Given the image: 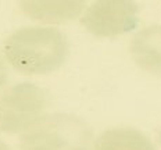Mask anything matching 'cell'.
Listing matches in <instances>:
<instances>
[{"instance_id": "cell-1", "label": "cell", "mask_w": 161, "mask_h": 150, "mask_svg": "<svg viewBox=\"0 0 161 150\" xmlns=\"http://www.w3.org/2000/svg\"><path fill=\"white\" fill-rule=\"evenodd\" d=\"M4 60L24 74H47L57 69L68 54V42L53 26H22L2 43Z\"/></svg>"}, {"instance_id": "cell-2", "label": "cell", "mask_w": 161, "mask_h": 150, "mask_svg": "<svg viewBox=\"0 0 161 150\" xmlns=\"http://www.w3.org/2000/svg\"><path fill=\"white\" fill-rule=\"evenodd\" d=\"M21 150H95V136L83 118L69 113L43 114L19 138Z\"/></svg>"}, {"instance_id": "cell-3", "label": "cell", "mask_w": 161, "mask_h": 150, "mask_svg": "<svg viewBox=\"0 0 161 150\" xmlns=\"http://www.w3.org/2000/svg\"><path fill=\"white\" fill-rule=\"evenodd\" d=\"M49 93L33 82H17L0 93V131L24 132L45 114Z\"/></svg>"}, {"instance_id": "cell-4", "label": "cell", "mask_w": 161, "mask_h": 150, "mask_svg": "<svg viewBox=\"0 0 161 150\" xmlns=\"http://www.w3.org/2000/svg\"><path fill=\"white\" fill-rule=\"evenodd\" d=\"M137 6L133 0H96L82 17V24L96 36H117L135 28Z\"/></svg>"}, {"instance_id": "cell-5", "label": "cell", "mask_w": 161, "mask_h": 150, "mask_svg": "<svg viewBox=\"0 0 161 150\" xmlns=\"http://www.w3.org/2000/svg\"><path fill=\"white\" fill-rule=\"evenodd\" d=\"M129 50L140 68L161 75V25H150L137 31L129 43Z\"/></svg>"}, {"instance_id": "cell-6", "label": "cell", "mask_w": 161, "mask_h": 150, "mask_svg": "<svg viewBox=\"0 0 161 150\" xmlns=\"http://www.w3.org/2000/svg\"><path fill=\"white\" fill-rule=\"evenodd\" d=\"M21 8L33 19L56 24L79 15L83 0H21Z\"/></svg>"}, {"instance_id": "cell-7", "label": "cell", "mask_w": 161, "mask_h": 150, "mask_svg": "<svg viewBox=\"0 0 161 150\" xmlns=\"http://www.w3.org/2000/svg\"><path fill=\"white\" fill-rule=\"evenodd\" d=\"M95 150H156L152 139L130 126L106 129L95 139Z\"/></svg>"}, {"instance_id": "cell-8", "label": "cell", "mask_w": 161, "mask_h": 150, "mask_svg": "<svg viewBox=\"0 0 161 150\" xmlns=\"http://www.w3.org/2000/svg\"><path fill=\"white\" fill-rule=\"evenodd\" d=\"M6 60L4 57L0 56V88L6 83L7 81V76H8V69H7V64H6Z\"/></svg>"}, {"instance_id": "cell-9", "label": "cell", "mask_w": 161, "mask_h": 150, "mask_svg": "<svg viewBox=\"0 0 161 150\" xmlns=\"http://www.w3.org/2000/svg\"><path fill=\"white\" fill-rule=\"evenodd\" d=\"M0 150H11V147H10V146L4 141H2V139H0Z\"/></svg>"}, {"instance_id": "cell-10", "label": "cell", "mask_w": 161, "mask_h": 150, "mask_svg": "<svg viewBox=\"0 0 161 150\" xmlns=\"http://www.w3.org/2000/svg\"><path fill=\"white\" fill-rule=\"evenodd\" d=\"M158 138H160V141H161V129H160V132H158Z\"/></svg>"}]
</instances>
